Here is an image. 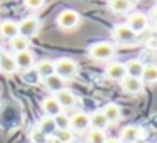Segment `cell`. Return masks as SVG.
<instances>
[{"mask_svg":"<svg viewBox=\"0 0 157 143\" xmlns=\"http://www.w3.org/2000/svg\"><path fill=\"white\" fill-rule=\"evenodd\" d=\"M117 49L112 42H106V41H100L95 42L93 46L88 47V56L95 61H110V59L115 56Z\"/></svg>","mask_w":157,"mask_h":143,"instance_id":"cell-1","label":"cell"},{"mask_svg":"<svg viewBox=\"0 0 157 143\" xmlns=\"http://www.w3.org/2000/svg\"><path fill=\"white\" fill-rule=\"evenodd\" d=\"M78 62L75 59H69V57H61L58 61H54V74H58L59 78L63 79H71L78 74Z\"/></svg>","mask_w":157,"mask_h":143,"instance_id":"cell-2","label":"cell"},{"mask_svg":"<svg viewBox=\"0 0 157 143\" xmlns=\"http://www.w3.org/2000/svg\"><path fill=\"white\" fill-rule=\"evenodd\" d=\"M79 22H81V15L73 9H64L63 12H59L58 19H56L58 27L63 31H73L79 25Z\"/></svg>","mask_w":157,"mask_h":143,"instance_id":"cell-3","label":"cell"},{"mask_svg":"<svg viewBox=\"0 0 157 143\" xmlns=\"http://www.w3.org/2000/svg\"><path fill=\"white\" fill-rule=\"evenodd\" d=\"M112 37L115 42H118V44H122V46H133L137 42V34L132 29L127 27L125 24L117 25L112 31Z\"/></svg>","mask_w":157,"mask_h":143,"instance_id":"cell-4","label":"cell"},{"mask_svg":"<svg viewBox=\"0 0 157 143\" xmlns=\"http://www.w3.org/2000/svg\"><path fill=\"white\" fill-rule=\"evenodd\" d=\"M39 31H41V20L37 17L31 15V17H25L19 22V35L29 39V41H31V37L37 35Z\"/></svg>","mask_w":157,"mask_h":143,"instance_id":"cell-5","label":"cell"},{"mask_svg":"<svg viewBox=\"0 0 157 143\" xmlns=\"http://www.w3.org/2000/svg\"><path fill=\"white\" fill-rule=\"evenodd\" d=\"M144 135H145L144 128H140V126H137V125H127L122 128L118 140L122 143H135V141H139V140H142Z\"/></svg>","mask_w":157,"mask_h":143,"instance_id":"cell-6","label":"cell"},{"mask_svg":"<svg viewBox=\"0 0 157 143\" xmlns=\"http://www.w3.org/2000/svg\"><path fill=\"white\" fill-rule=\"evenodd\" d=\"M125 25L128 29H132L135 34H140V32H144L149 27V17L145 14H142V12H132L128 15V19H127Z\"/></svg>","mask_w":157,"mask_h":143,"instance_id":"cell-7","label":"cell"},{"mask_svg":"<svg viewBox=\"0 0 157 143\" xmlns=\"http://www.w3.org/2000/svg\"><path fill=\"white\" fill-rule=\"evenodd\" d=\"M69 128L75 131H86L90 128V115L85 111H76L73 116H69Z\"/></svg>","mask_w":157,"mask_h":143,"instance_id":"cell-8","label":"cell"},{"mask_svg":"<svg viewBox=\"0 0 157 143\" xmlns=\"http://www.w3.org/2000/svg\"><path fill=\"white\" fill-rule=\"evenodd\" d=\"M105 76L112 81H118L122 82L123 79L127 78V71H125V66L123 62H110L105 69Z\"/></svg>","mask_w":157,"mask_h":143,"instance_id":"cell-9","label":"cell"},{"mask_svg":"<svg viewBox=\"0 0 157 143\" xmlns=\"http://www.w3.org/2000/svg\"><path fill=\"white\" fill-rule=\"evenodd\" d=\"M54 98L58 99L59 106H61L63 109H69V108H75L76 106V101H78V98H76V94L71 91V89L64 88L61 89L59 93H56Z\"/></svg>","mask_w":157,"mask_h":143,"instance_id":"cell-10","label":"cell"},{"mask_svg":"<svg viewBox=\"0 0 157 143\" xmlns=\"http://www.w3.org/2000/svg\"><path fill=\"white\" fill-rule=\"evenodd\" d=\"M41 108H42V111H44V116H51V118H54L56 115H59V113L63 111V108L59 106L58 99H56L54 96H46L41 101Z\"/></svg>","mask_w":157,"mask_h":143,"instance_id":"cell-11","label":"cell"},{"mask_svg":"<svg viewBox=\"0 0 157 143\" xmlns=\"http://www.w3.org/2000/svg\"><path fill=\"white\" fill-rule=\"evenodd\" d=\"M15 59V66L17 69H22V71H27V69H32L36 66V57L31 51H25V52H19V54L14 56Z\"/></svg>","mask_w":157,"mask_h":143,"instance_id":"cell-12","label":"cell"},{"mask_svg":"<svg viewBox=\"0 0 157 143\" xmlns=\"http://www.w3.org/2000/svg\"><path fill=\"white\" fill-rule=\"evenodd\" d=\"M108 9L117 15H125L135 9V2H128V0H112L108 2Z\"/></svg>","mask_w":157,"mask_h":143,"instance_id":"cell-13","label":"cell"},{"mask_svg":"<svg viewBox=\"0 0 157 143\" xmlns=\"http://www.w3.org/2000/svg\"><path fill=\"white\" fill-rule=\"evenodd\" d=\"M101 111H103V115H105L106 121L110 125H115V123H118L122 119V108L117 103H106Z\"/></svg>","mask_w":157,"mask_h":143,"instance_id":"cell-14","label":"cell"},{"mask_svg":"<svg viewBox=\"0 0 157 143\" xmlns=\"http://www.w3.org/2000/svg\"><path fill=\"white\" fill-rule=\"evenodd\" d=\"M120 84H122V89L127 94H132V96L140 94V93L144 91V82L137 78H128V76H127Z\"/></svg>","mask_w":157,"mask_h":143,"instance_id":"cell-15","label":"cell"},{"mask_svg":"<svg viewBox=\"0 0 157 143\" xmlns=\"http://www.w3.org/2000/svg\"><path fill=\"white\" fill-rule=\"evenodd\" d=\"M108 126H110V123L106 121L101 109H95L93 113H90V128L91 130H101V131H105Z\"/></svg>","mask_w":157,"mask_h":143,"instance_id":"cell-16","label":"cell"},{"mask_svg":"<svg viewBox=\"0 0 157 143\" xmlns=\"http://www.w3.org/2000/svg\"><path fill=\"white\" fill-rule=\"evenodd\" d=\"M123 66H125L127 76H128V78H137V79H140V76H142V72H144V68H145V64H144L140 59H130V61H127Z\"/></svg>","mask_w":157,"mask_h":143,"instance_id":"cell-17","label":"cell"},{"mask_svg":"<svg viewBox=\"0 0 157 143\" xmlns=\"http://www.w3.org/2000/svg\"><path fill=\"white\" fill-rule=\"evenodd\" d=\"M0 34L5 39H14L19 35V24L14 20H4L0 24Z\"/></svg>","mask_w":157,"mask_h":143,"instance_id":"cell-18","label":"cell"},{"mask_svg":"<svg viewBox=\"0 0 157 143\" xmlns=\"http://www.w3.org/2000/svg\"><path fill=\"white\" fill-rule=\"evenodd\" d=\"M37 130L41 133H44L48 138H51L52 135L56 133V125H54V119L51 118V116H42L41 119H39V123H37Z\"/></svg>","mask_w":157,"mask_h":143,"instance_id":"cell-19","label":"cell"},{"mask_svg":"<svg viewBox=\"0 0 157 143\" xmlns=\"http://www.w3.org/2000/svg\"><path fill=\"white\" fill-rule=\"evenodd\" d=\"M42 81H44L46 88H48L49 91H52L54 94H56V93H59L61 89L66 88V79L59 78L58 74H52V76H49V78L42 79Z\"/></svg>","mask_w":157,"mask_h":143,"instance_id":"cell-20","label":"cell"},{"mask_svg":"<svg viewBox=\"0 0 157 143\" xmlns=\"http://www.w3.org/2000/svg\"><path fill=\"white\" fill-rule=\"evenodd\" d=\"M34 68H36V71L39 72L41 79H46V78L54 74V61H51V59H42V61H39Z\"/></svg>","mask_w":157,"mask_h":143,"instance_id":"cell-21","label":"cell"},{"mask_svg":"<svg viewBox=\"0 0 157 143\" xmlns=\"http://www.w3.org/2000/svg\"><path fill=\"white\" fill-rule=\"evenodd\" d=\"M17 71V66H15V59L10 54H4L0 59V72L4 74H14Z\"/></svg>","mask_w":157,"mask_h":143,"instance_id":"cell-22","label":"cell"},{"mask_svg":"<svg viewBox=\"0 0 157 143\" xmlns=\"http://www.w3.org/2000/svg\"><path fill=\"white\" fill-rule=\"evenodd\" d=\"M140 81H142L144 84H155L157 82V66L155 64L145 66L142 76H140Z\"/></svg>","mask_w":157,"mask_h":143,"instance_id":"cell-23","label":"cell"},{"mask_svg":"<svg viewBox=\"0 0 157 143\" xmlns=\"http://www.w3.org/2000/svg\"><path fill=\"white\" fill-rule=\"evenodd\" d=\"M29 47H31V41L25 39V37H22V35H17V37L10 39V49L15 51V54L29 51Z\"/></svg>","mask_w":157,"mask_h":143,"instance_id":"cell-24","label":"cell"},{"mask_svg":"<svg viewBox=\"0 0 157 143\" xmlns=\"http://www.w3.org/2000/svg\"><path fill=\"white\" fill-rule=\"evenodd\" d=\"M22 81L29 86H36V84H39L42 79H41V76H39V72L36 71V68H32V69H27V71L22 72Z\"/></svg>","mask_w":157,"mask_h":143,"instance_id":"cell-25","label":"cell"},{"mask_svg":"<svg viewBox=\"0 0 157 143\" xmlns=\"http://www.w3.org/2000/svg\"><path fill=\"white\" fill-rule=\"evenodd\" d=\"M52 138H56L59 143H71L75 140V133L71 128L68 130H56V133L52 135Z\"/></svg>","mask_w":157,"mask_h":143,"instance_id":"cell-26","label":"cell"},{"mask_svg":"<svg viewBox=\"0 0 157 143\" xmlns=\"http://www.w3.org/2000/svg\"><path fill=\"white\" fill-rule=\"evenodd\" d=\"M88 143H105L106 141V133L101 130H90L86 136Z\"/></svg>","mask_w":157,"mask_h":143,"instance_id":"cell-27","label":"cell"},{"mask_svg":"<svg viewBox=\"0 0 157 143\" xmlns=\"http://www.w3.org/2000/svg\"><path fill=\"white\" fill-rule=\"evenodd\" d=\"M52 119H54V125H56L58 130H68L69 128V116L66 115L64 111H61L59 115H56Z\"/></svg>","mask_w":157,"mask_h":143,"instance_id":"cell-28","label":"cell"},{"mask_svg":"<svg viewBox=\"0 0 157 143\" xmlns=\"http://www.w3.org/2000/svg\"><path fill=\"white\" fill-rule=\"evenodd\" d=\"M29 140H31V143H46L48 141V136L39 131L37 126H34V128H31V131H29Z\"/></svg>","mask_w":157,"mask_h":143,"instance_id":"cell-29","label":"cell"},{"mask_svg":"<svg viewBox=\"0 0 157 143\" xmlns=\"http://www.w3.org/2000/svg\"><path fill=\"white\" fill-rule=\"evenodd\" d=\"M24 5L29 9V10H41L46 4L42 2V0H25Z\"/></svg>","mask_w":157,"mask_h":143,"instance_id":"cell-30","label":"cell"},{"mask_svg":"<svg viewBox=\"0 0 157 143\" xmlns=\"http://www.w3.org/2000/svg\"><path fill=\"white\" fill-rule=\"evenodd\" d=\"M150 15H152V19H154V22L157 24V4L152 7V10H150Z\"/></svg>","mask_w":157,"mask_h":143,"instance_id":"cell-31","label":"cell"},{"mask_svg":"<svg viewBox=\"0 0 157 143\" xmlns=\"http://www.w3.org/2000/svg\"><path fill=\"white\" fill-rule=\"evenodd\" d=\"M105 143H122V141H120L118 138H106Z\"/></svg>","mask_w":157,"mask_h":143,"instance_id":"cell-32","label":"cell"},{"mask_svg":"<svg viewBox=\"0 0 157 143\" xmlns=\"http://www.w3.org/2000/svg\"><path fill=\"white\" fill-rule=\"evenodd\" d=\"M46 143H59V141H58L56 138H52V136H51V138H48V141H46Z\"/></svg>","mask_w":157,"mask_h":143,"instance_id":"cell-33","label":"cell"},{"mask_svg":"<svg viewBox=\"0 0 157 143\" xmlns=\"http://www.w3.org/2000/svg\"><path fill=\"white\" fill-rule=\"evenodd\" d=\"M135 143H147V141H145V140L142 138V140H139V141H135Z\"/></svg>","mask_w":157,"mask_h":143,"instance_id":"cell-34","label":"cell"},{"mask_svg":"<svg viewBox=\"0 0 157 143\" xmlns=\"http://www.w3.org/2000/svg\"><path fill=\"white\" fill-rule=\"evenodd\" d=\"M0 59H2V56H0Z\"/></svg>","mask_w":157,"mask_h":143,"instance_id":"cell-35","label":"cell"}]
</instances>
